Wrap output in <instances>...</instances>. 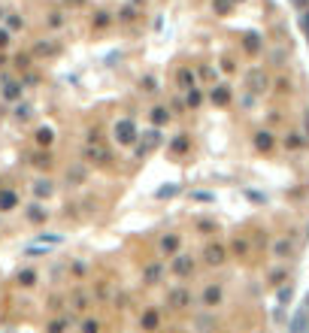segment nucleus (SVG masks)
<instances>
[{
	"mask_svg": "<svg viewBox=\"0 0 309 333\" xmlns=\"http://www.w3.org/2000/svg\"><path fill=\"white\" fill-rule=\"evenodd\" d=\"M112 133H115V139H118L121 145H131V142L137 139V124H134L131 118H121V121H115Z\"/></svg>",
	"mask_w": 309,
	"mask_h": 333,
	"instance_id": "f257e3e1",
	"label": "nucleus"
},
{
	"mask_svg": "<svg viewBox=\"0 0 309 333\" xmlns=\"http://www.w3.org/2000/svg\"><path fill=\"white\" fill-rule=\"evenodd\" d=\"M142 136H146V139H142L137 149H134V152H137V158H146V155H149L152 149H158V145H161V139H164L158 128H155V131H149V133H142Z\"/></svg>",
	"mask_w": 309,
	"mask_h": 333,
	"instance_id": "f03ea898",
	"label": "nucleus"
},
{
	"mask_svg": "<svg viewBox=\"0 0 309 333\" xmlns=\"http://www.w3.org/2000/svg\"><path fill=\"white\" fill-rule=\"evenodd\" d=\"M170 269L176 273V276H179V279H185V276H191V273H194V261H191L188 255H176V258H173V266H170Z\"/></svg>",
	"mask_w": 309,
	"mask_h": 333,
	"instance_id": "7ed1b4c3",
	"label": "nucleus"
},
{
	"mask_svg": "<svg viewBox=\"0 0 309 333\" xmlns=\"http://www.w3.org/2000/svg\"><path fill=\"white\" fill-rule=\"evenodd\" d=\"M176 82H179L182 91H191V88H197V73H194L191 67H182V70L176 73Z\"/></svg>",
	"mask_w": 309,
	"mask_h": 333,
	"instance_id": "20e7f679",
	"label": "nucleus"
},
{
	"mask_svg": "<svg viewBox=\"0 0 309 333\" xmlns=\"http://www.w3.org/2000/svg\"><path fill=\"white\" fill-rule=\"evenodd\" d=\"M85 161H91V164H109V152L103 149L100 142H94V145H88L85 149Z\"/></svg>",
	"mask_w": 309,
	"mask_h": 333,
	"instance_id": "39448f33",
	"label": "nucleus"
},
{
	"mask_svg": "<svg viewBox=\"0 0 309 333\" xmlns=\"http://www.w3.org/2000/svg\"><path fill=\"white\" fill-rule=\"evenodd\" d=\"M245 82H249V88H252L255 94H261V91H267V76H264V70H249V76H245Z\"/></svg>",
	"mask_w": 309,
	"mask_h": 333,
	"instance_id": "423d86ee",
	"label": "nucleus"
},
{
	"mask_svg": "<svg viewBox=\"0 0 309 333\" xmlns=\"http://www.w3.org/2000/svg\"><path fill=\"white\" fill-rule=\"evenodd\" d=\"M203 258H206V264H209V266H218V264H224L228 252H224V245H206Z\"/></svg>",
	"mask_w": 309,
	"mask_h": 333,
	"instance_id": "0eeeda50",
	"label": "nucleus"
},
{
	"mask_svg": "<svg viewBox=\"0 0 309 333\" xmlns=\"http://www.w3.org/2000/svg\"><path fill=\"white\" fill-rule=\"evenodd\" d=\"M167 303H170L173 309H185V306H191V294H188L185 288H176V291H170Z\"/></svg>",
	"mask_w": 309,
	"mask_h": 333,
	"instance_id": "6e6552de",
	"label": "nucleus"
},
{
	"mask_svg": "<svg viewBox=\"0 0 309 333\" xmlns=\"http://www.w3.org/2000/svg\"><path fill=\"white\" fill-rule=\"evenodd\" d=\"M209 100H212L215 106H228V103H231V88H228V85H215V88L209 91Z\"/></svg>",
	"mask_w": 309,
	"mask_h": 333,
	"instance_id": "1a4fd4ad",
	"label": "nucleus"
},
{
	"mask_svg": "<svg viewBox=\"0 0 309 333\" xmlns=\"http://www.w3.org/2000/svg\"><path fill=\"white\" fill-rule=\"evenodd\" d=\"M15 206H18L15 191H6V188H0V212H9V209H15Z\"/></svg>",
	"mask_w": 309,
	"mask_h": 333,
	"instance_id": "9d476101",
	"label": "nucleus"
},
{
	"mask_svg": "<svg viewBox=\"0 0 309 333\" xmlns=\"http://www.w3.org/2000/svg\"><path fill=\"white\" fill-rule=\"evenodd\" d=\"M167 121H170V109H167V106H155V109H152V124H155V128H164Z\"/></svg>",
	"mask_w": 309,
	"mask_h": 333,
	"instance_id": "9b49d317",
	"label": "nucleus"
},
{
	"mask_svg": "<svg viewBox=\"0 0 309 333\" xmlns=\"http://www.w3.org/2000/svg\"><path fill=\"white\" fill-rule=\"evenodd\" d=\"M255 149L258 152H270L273 149V133H267V131L255 133Z\"/></svg>",
	"mask_w": 309,
	"mask_h": 333,
	"instance_id": "f8f14e48",
	"label": "nucleus"
},
{
	"mask_svg": "<svg viewBox=\"0 0 309 333\" xmlns=\"http://www.w3.org/2000/svg\"><path fill=\"white\" fill-rule=\"evenodd\" d=\"M161 276H164V266H161V264H149V266H146V273H142V279H146L149 285L161 282Z\"/></svg>",
	"mask_w": 309,
	"mask_h": 333,
	"instance_id": "ddd939ff",
	"label": "nucleus"
},
{
	"mask_svg": "<svg viewBox=\"0 0 309 333\" xmlns=\"http://www.w3.org/2000/svg\"><path fill=\"white\" fill-rule=\"evenodd\" d=\"M52 191H55V188H52V182H49V179H36V182H34V194L39 200H43V197L49 200V197H52Z\"/></svg>",
	"mask_w": 309,
	"mask_h": 333,
	"instance_id": "4468645a",
	"label": "nucleus"
},
{
	"mask_svg": "<svg viewBox=\"0 0 309 333\" xmlns=\"http://www.w3.org/2000/svg\"><path fill=\"white\" fill-rule=\"evenodd\" d=\"M188 149H191V139H188V133H179V136L170 142V152H176V155H182V152H188Z\"/></svg>",
	"mask_w": 309,
	"mask_h": 333,
	"instance_id": "2eb2a0df",
	"label": "nucleus"
},
{
	"mask_svg": "<svg viewBox=\"0 0 309 333\" xmlns=\"http://www.w3.org/2000/svg\"><path fill=\"white\" fill-rule=\"evenodd\" d=\"M22 91H25L22 82H6V85H3V97L6 100H22Z\"/></svg>",
	"mask_w": 309,
	"mask_h": 333,
	"instance_id": "dca6fc26",
	"label": "nucleus"
},
{
	"mask_svg": "<svg viewBox=\"0 0 309 333\" xmlns=\"http://www.w3.org/2000/svg\"><path fill=\"white\" fill-rule=\"evenodd\" d=\"M139 327H142V330H155V327H158V312H155V309L142 312V318H139Z\"/></svg>",
	"mask_w": 309,
	"mask_h": 333,
	"instance_id": "f3484780",
	"label": "nucleus"
},
{
	"mask_svg": "<svg viewBox=\"0 0 309 333\" xmlns=\"http://www.w3.org/2000/svg\"><path fill=\"white\" fill-rule=\"evenodd\" d=\"M161 252H164V255H179V236H164V239H161Z\"/></svg>",
	"mask_w": 309,
	"mask_h": 333,
	"instance_id": "a211bd4d",
	"label": "nucleus"
},
{
	"mask_svg": "<svg viewBox=\"0 0 309 333\" xmlns=\"http://www.w3.org/2000/svg\"><path fill=\"white\" fill-rule=\"evenodd\" d=\"M306 327H309V315L300 309V312L294 315V321H291V330H294V333H306Z\"/></svg>",
	"mask_w": 309,
	"mask_h": 333,
	"instance_id": "6ab92c4d",
	"label": "nucleus"
},
{
	"mask_svg": "<svg viewBox=\"0 0 309 333\" xmlns=\"http://www.w3.org/2000/svg\"><path fill=\"white\" fill-rule=\"evenodd\" d=\"M218 300H221V288H218V285H209L203 291V306H215Z\"/></svg>",
	"mask_w": 309,
	"mask_h": 333,
	"instance_id": "aec40b11",
	"label": "nucleus"
},
{
	"mask_svg": "<svg viewBox=\"0 0 309 333\" xmlns=\"http://www.w3.org/2000/svg\"><path fill=\"white\" fill-rule=\"evenodd\" d=\"M36 142H39L43 149H49V145L55 142V131H52V128H39V131H36Z\"/></svg>",
	"mask_w": 309,
	"mask_h": 333,
	"instance_id": "412c9836",
	"label": "nucleus"
},
{
	"mask_svg": "<svg viewBox=\"0 0 309 333\" xmlns=\"http://www.w3.org/2000/svg\"><path fill=\"white\" fill-rule=\"evenodd\" d=\"M185 103H188L191 109H197V106L203 103V94H200L197 88H191V91H185Z\"/></svg>",
	"mask_w": 309,
	"mask_h": 333,
	"instance_id": "4be33fe9",
	"label": "nucleus"
},
{
	"mask_svg": "<svg viewBox=\"0 0 309 333\" xmlns=\"http://www.w3.org/2000/svg\"><path fill=\"white\" fill-rule=\"evenodd\" d=\"M61 242H64L61 233H49V236L43 233V236H39V245H46V248H49V245H61Z\"/></svg>",
	"mask_w": 309,
	"mask_h": 333,
	"instance_id": "5701e85b",
	"label": "nucleus"
},
{
	"mask_svg": "<svg viewBox=\"0 0 309 333\" xmlns=\"http://www.w3.org/2000/svg\"><path fill=\"white\" fill-rule=\"evenodd\" d=\"M28 221H34V224L46 221V209H43V206H31V209H28Z\"/></svg>",
	"mask_w": 309,
	"mask_h": 333,
	"instance_id": "b1692460",
	"label": "nucleus"
},
{
	"mask_svg": "<svg viewBox=\"0 0 309 333\" xmlns=\"http://www.w3.org/2000/svg\"><path fill=\"white\" fill-rule=\"evenodd\" d=\"M34 282H36V273H34V269H22V273H18V285H25V288H31Z\"/></svg>",
	"mask_w": 309,
	"mask_h": 333,
	"instance_id": "393cba45",
	"label": "nucleus"
},
{
	"mask_svg": "<svg viewBox=\"0 0 309 333\" xmlns=\"http://www.w3.org/2000/svg\"><path fill=\"white\" fill-rule=\"evenodd\" d=\"M82 179H85V167H73V170H67V182L79 185Z\"/></svg>",
	"mask_w": 309,
	"mask_h": 333,
	"instance_id": "a878e982",
	"label": "nucleus"
},
{
	"mask_svg": "<svg viewBox=\"0 0 309 333\" xmlns=\"http://www.w3.org/2000/svg\"><path fill=\"white\" fill-rule=\"evenodd\" d=\"M70 324V318H58V321H52L49 327H46V333H64Z\"/></svg>",
	"mask_w": 309,
	"mask_h": 333,
	"instance_id": "bb28decb",
	"label": "nucleus"
},
{
	"mask_svg": "<svg viewBox=\"0 0 309 333\" xmlns=\"http://www.w3.org/2000/svg\"><path fill=\"white\" fill-rule=\"evenodd\" d=\"M12 112H15V118H18V121H28V118H31V106H28V103H18Z\"/></svg>",
	"mask_w": 309,
	"mask_h": 333,
	"instance_id": "cd10ccee",
	"label": "nucleus"
},
{
	"mask_svg": "<svg viewBox=\"0 0 309 333\" xmlns=\"http://www.w3.org/2000/svg\"><path fill=\"white\" fill-rule=\"evenodd\" d=\"M273 252H276V258H285V255L291 252V242H288V239H279L273 245Z\"/></svg>",
	"mask_w": 309,
	"mask_h": 333,
	"instance_id": "c85d7f7f",
	"label": "nucleus"
},
{
	"mask_svg": "<svg viewBox=\"0 0 309 333\" xmlns=\"http://www.w3.org/2000/svg\"><path fill=\"white\" fill-rule=\"evenodd\" d=\"M179 194V185H167V188H158V197L161 200H170V197H176Z\"/></svg>",
	"mask_w": 309,
	"mask_h": 333,
	"instance_id": "c756f323",
	"label": "nucleus"
},
{
	"mask_svg": "<svg viewBox=\"0 0 309 333\" xmlns=\"http://www.w3.org/2000/svg\"><path fill=\"white\" fill-rule=\"evenodd\" d=\"M36 55H58V46H52V43H39V46H36Z\"/></svg>",
	"mask_w": 309,
	"mask_h": 333,
	"instance_id": "7c9ffc66",
	"label": "nucleus"
},
{
	"mask_svg": "<svg viewBox=\"0 0 309 333\" xmlns=\"http://www.w3.org/2000/svg\"><path fill=\"white\" fill-rule=\"evenodd\" d=\"M285 145H288V149H300V145H303L300 133H288V136H285Z\"/></svg>",
	"mask_w": 309,
	"mask_h": 333,
	"instance_id": "2f4dec72",
	"label": "nucleus"
},
{
	"mask_svg": "<svg viewBox=\"0 0 309 333\" xmlns=\"http://www.w3.org/2000/svg\"><path fill=\"white\" fill-rule=\"evenodd\" d=\"M245 49H249V52H258V49H261V43H258V33H249V36H245Z\"/></svg>",
	"mask_w": 309,
	"mask_h": 333,
	"instance_id": "473e14b6",
	"label": "nucleus"
},
{
	"mask_svg": "<svg viewBox=\"0 0 309 333\" xmlns=\"http://www.w3.org/2000/svg\"><path fill=\"white\" fill-rule=\"evenodd\" d=\"M34 164H36V167H52V158H49V152H39V155H34Z\"/></svg>",
	"mask_w": 309,
	"mask_h": 333,
	"instance_id": "72a5a7b5",
	"label": "nucleus"
},
{
	"mask_svg": "<svg viewBox=\"0 0 309 333\" xmlns=\"http://www.w3.org/2000/svg\"><path fill=\"white\" fill-rule=\"evenodd\" d=\"M82 333H100V324L88 318V321H82Z\"/></svg>",
	"mask_w": 309,
	"mask_h": 333,
	"instance_id": "f704fd0d",
	"label": "nucleus"
},
{
	"mask_svg": "<svg viewBox=\"0 0 309 333\" xmlns=\"http://www.w3.org/2000/svg\"><path fill=\"white\" fill-rule=\"evenodd\" d=\"M234 252H237V255H245V252H249V242H245V239H237V242H234Z\"/></svg>",
	"mask_w": 309,
	"mask_h": 333,
	"instance_id": "c9c22d12",
	"label": "nucleus"
},
{
	"mask_svg": "<svg viewBox=\"0 0 309 333\" xmlns=\"http://www.w3.org/2000/svg\"><path fill=\"white\" fill-rule=\"evenodd\" d=\"M142 88H146V91H158V82H155L152 76H146V79H142Z\"/></svg>",
	"mask_w": 309,
	"mask_h": 333,
	"instance_id": "e433bc0d",
	"label": "nucleus"
},
{
	"mask_svg": "<svg viewBox=\"0 0 309 333\" xmlns=\"http://www.w3.org/2000/svg\"><path fill=\"white\" fill-rule=\"evenodd\" d=\"M212 6H215V12H228L231 9V0H215Z\"/></svg>",
	"mask_w": 309,
	"mask_h": 333,
	"instance_id": "4c0bfd02",
	"label": "nucleus"
},
{
	"mask_svg": "<svg viewBox=\"0 0 309 333\" xmlns=\"http://www.w3.org/2000/svg\"><path fill=\"white\" fill-rule=\"evenodd\" d=\"M94 25H97V28H106V25H109V15H106V12H100V15L94 18Z\"/></svg>",
	"mask_w": 309,
	"mask_h": 333,
	"instance_id": "58836bf2",
	"label": "nucleus"
},
{
	"mask_svg": "<svg viewBox=\"0 0 309 333\" xmlns=\"http://www.w3.org/2000/svg\"><path fill=\"white\" fill-rule=\"evenodd\" d=\"M197 231L209 233V231H215V224H212V221H197Z\"/></svg>",
	"mask_w": 309,
	"mask_h": 333,
	"instance_id": "ea45409f",
	"label": "nucleus"
},
{
	"mask_svg": "<svg viewBox=\"0 0 309 333\" xmlns=\"http://www.w3.org/2000/svg\"><path fill=\"white\" fill-rule=\"evenodd\" d=\"M73 309H85V297H82V294L73 297Z\"/></svg>",
	"mask_w": 309,
	"mask_h": 333,
	"instance_id": "a19ab883",
	"label": "nucleus"
},
{
	"mask_svg": "<svg viewBox=\"0 0 309 333\" xmlns=\"http://www.w3.org/2000/svg\"><path fill=\"white\" fill-rule=\"evenodd\" d=\"M15 64H18L22 70H25V67L31 64V58H28V55H18V58H15Z\"/></svg>",
	"mask_w": 309,
	"mask_h": 333,
	"instance_id": "79ce46f5",
	"label": "nucleus"
},
{
	"mask_svg": "<svg viewBox=\"0 0 309 333\" xmlns=\"http://www.w3.org/2000/svg\"><path fill=\"white\" fill-rule=\"evenodd\" d=\"M191 197H194V200H203V203H209V200H212V194H203V191H197V194H191Z\"/></svg>",
	"mask_w": 309,
	"mask_h": 333,
	"instance_id": "37998d69",
	"label": "nucleus"
},
{
	"mask_svg": "<svg viewBox=\"0 0 309 333\" xmlns=\"http://www.w3.org/2000/svg\"><path fill=\"white\" fill-rule=\"evenodd\" d=\"M6 43H9V33H6V31H3V28H0V49H3Z\"/></svg>",
	"mask_w": 309,
	"mask_h": 333,
	"instance_id": "c03bdc74",
	"label": "nucleus"
},
{
	"mask_svg": "<svg viewBox=\"0 0 309 333\" xmlns=\"http://www.w3.org/2000/svg\"><path fill=\"white\" fill-rule=\"evenodd\" d=\"M303 28H306V33H309V12L303 15Z\"/></svg>",
	"mask_w": 309,
	"mask_h": 333,
	"instance_id": "a18cd8bd",
	"label": "nucleus"
},
{
	"mask_svg": "<svg viewBox=\"0 0 309 333\" xmlns=\"http://www.w3.org/2000/svg\"><path fill=\"white\" fill-rule=\"evenodd\" d=\"M294 3H306V0H294Z\"/></svg>",
	"mask_w": 309,
	"mask_h": 333,
	"instance_id": "49530a36",
	"label": "nucleus"
}]
</instances>
